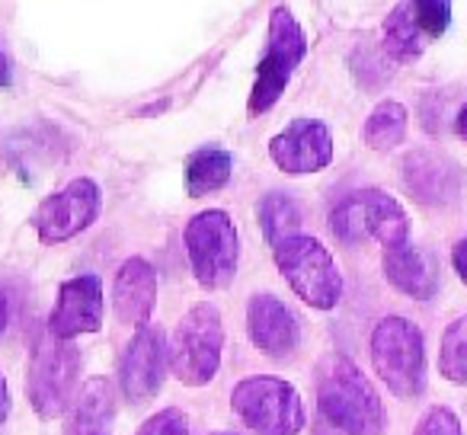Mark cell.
<instances>
[{"mask_svg": "<svg viewBox=\"0 0 467 435\" xmlns=\"http://www.w3.org/2000/svg\"><path fill=\"white\" fill-rule=\"evenodd\" d=\"M221 352H224V324L214 305H195L176 324L167 343L170 371L186 388H205L208 381H214Z\"/></svg>", "mask_w": 467, "mask_h": 435, "instance_id": "cell-8", "label": "cell"}, {"mask_svg": "<svg viewBox=\"0 0 467 435\" xmlns=\"http://www.w3.org/2000/svg\"><path fill=\"white\" fill-rule=\"evenodd\" d=\"M231 407L256 435H301L307 426L298 388L275 375H254L237 381L231 390Z\"/></svg>", "mask_w": 467, "mask_h": 435, "instance_id": "cell-7", "label": "cell"}, {"mask_svg": "<svg viewBox=\"0 0 467 435\" xmlns=\"http://www.w3.org/2000/svg\"><path fill=\"white\" fill-rule=\"evenodd\" d=\"M256 218H260V228L266 243H279L285 237L298 234V224H301V212L295 205L292 195L285 192H266L256 205Z\"/></svg>", "mask_w": 467, "mask_h": 435, "instance_id": "cell-22", "label": "cell"}, {"mask_svg": "<svg viewBox=\"0 0 467 435\" xmlns=\"http://www.w3.org/2000/svg\"><path fill=\"white\" fill-rule=\"evenodd\" d=\"M454 131H458L461 138L467 141V103L458 109V116H454Z\"/></svg>", "mask_w": 467, "mask_h": 435, "instance_id": "cell-32", "label": "cell"}, {"mask_svg": "<svg viewBox=\"0 0 467 435\" xmlns=\"http://www.w3.org/2000/svg\"><path fill=\"white\" fill-rule=\"evenodd\" d=\"M269 157L288 176L320 173L333 163V131L320 119H295L269 141Z\"/></svg>", "mask_w": 467, "mask_h": 435, "instance_id": "cell-14", "label": "cell"}, {"mask_svg": "<svg viewBox=\"0 0 467 435\" xmlns=\"http://www.w3.org/2000/svg\"><path fill=\"white\" fill-rule=\"evenodd\" d=\"M250 343L263 356L285 358L301 346V324L275 295H254L247 305Z\"/></svg>", "mask_w": 467, "mask_h": 435, "instance_id": "cell-15", "label": "cell"}, {"mask_svg": "<svg viewBox=\"0 0 467 435\" xmlns=\"http://www.w3.org/2000/svg\"><path fill=\"white\" fill-rule=\"evenodd\" d=\"M103 317L106 295L99 275H74L58 288V301L48 314V337L71 343L78 337L103 330Z\"/></svg>", "mask_w": 467, "mask_h": 435, "instance_id": "cell-12", "label": "cell"}, {"mask_svg": "<svg viewBox=\"0 0 467 435\" xmlns=\"http://www.w3.org/2000/svg\"><path fill=\"white\" fill-rule=\"evenodd\" d=\"M317 403L327 422L346 435H381L384 403L375 384L362 375L349 356H330L320 368Z\"/></svg>", "mask_w": 467, "mask_h": 435, "instance_id": "cell-1", "label": "cell"}, {"mask_svg": "<svg viewBox=\"0 0 467 435\" xmlns=\"http://www.w3.org/2000/svg\"><path fill=\"white\" fill-rule=\"evenodd\" d=\"M7 320H10V301H7V292L0 288V337L7 330Z\"/></svg>", "mask_w": 467, "mask_h": 435, "instance_id": "cell-31", "label": "cell"}, {"mask_svg": "<svg viewBox=\"0 0 467 435\" xmlns=\"http://www.w3.org/2000/svg\"><path fill=\"white\" fill-rule=\"evenodd\" d=\"M439 375L451 384H467V314L451 320L441 333Z\"/></svg>", "mask_w": 467, "mask_h": 435, "instance_id": "cell-23", "label": "cell"}, {"mask_svg": "<svg viewBox=\"0 0 467 435\" xmlns=\"http://www.w3.org/2000/svg\"><path fill=\"white\" fill-rule=\"evenodd\" d=\"M330 231L337 234V241L349 247L362 241H378L384 250L410 243L407 212L394 195L381 189H362L337 202V208L330 212Z\"/></svg>", "mask_w": 467, "mask_h": 435, "instance_id": "cell-5", "label": "cell"}, {"mask_svg": "<svg viewBox=\"0 0 467 435\" xmlns=\"http://www.w3.org/2000/svg\"><path fill=\"white\" fill-rule=\"evenodd\" d=\"M182 243L195 282L205 292H224L237 275V260H241V237L231 214L221 208L192 214L182 231Z\"/></svg>", "mask_w": 467, "mask_h": 435, "instance_id": "cell-4", "label": "cell"}, {"mask_svg": "<svg viewBox=\"0 0 467 435\" xmlns=\"http://www.w3.org/2000/svg\"><path fill=\"white\" fill-rule=\"evenodd\" d=\"M170 358H167V337L161 326H141L131 337L129 349L119 365V388L131 407L150 403L163 388Z\"/></svg>", "mask_w": 467, "mask_h": 435, "instance_id": "cell-11", "label": "cell"}, {"mask_svg": "<svg viewBox=\"0 0 467 435\" xmlns=\"http://www.w3.org/2000/svg\"><path fill=\"white\" fill-rule=\"evenodd\" d=\"M426 36H422V29L416 26L413 14H410V4L407 0H400L394 10L388 14V20H384L381 26V52L388 55L390 61H400V65H407V61H416L422 55V48H426Z\"/></svg>", "mask_w": 467, "mask_h": 435, "instance_id": "cell-20", "label": "cell"}, {"mask_svg": "<svg viewBox=\"0 0 467 435\" xmlns=\"http://www.w3.org/2000/svg\"><path fill=\"white\" fill-rule=\"evenodd\" d=\"M80 381V352L67 339L46 337L33 352L26 375V397L39 419H58L74 403Z\"/></svg>", "mask_w": 467, "mask_h": 435, "instance_id": "cell-9", "label": "cell"}, {"mask_svg": "<svg viewBox=\"0 0 467 435\" xmlns=\"http://www.w3.org/2000/svg\"><path fill=\"white\" fill-rule=\"evenodd\" d=\"M7 416H10V388H7L4 371H0V426L7 422Z\"/></svg>", "mask_w": 467, "mask_h": 435, "instance_id": "cell-29", "label": "cell"}, {"mask_svg": "<svg viewBox=\"0 0 467 435\" xmlns=\"http://www.w3.org/2000/svg\"><path fill=\"white\" fill-rule=\"evenodd\" d=\"M410 125V112L397 99H384L371 109V116L362 125V138L371 150H390L397 144H403Z\"/></svg>", "mask_w": 467, "mask_h": 435, "instance_id": "cell-21", "label": "cell"}, {"mask_svg": "<svg viewBox=\"0 0 467 435\" xmlns=\"http://www.w3.org/2000/svg\"><path fill=\"white\" fill-rule=\"evenodd\" d=\"M186 432H189V416L180 407H163L154 416H148L135 435H186Z\"/></svg>", "mask_w": 467, "mask_h": 435, "instance_id": "cell-25", "label": "cell"}, {"mask_svg": "<svg viewBox=\"0 0 467 435\" xmlns=\"http://www.w3.org/2000/svg\"><path fill=\"white\" fill-rule=\"evenodd\" d=\"M103 208V192L90 176L71 180L65 189L52 192L42 199V205L33 214V228L42 243L55 247V243H67L78 234H84L93 222L99 218Z\"/></svg>", "mask_w": 467, "mask_h": 435, "instance_id": "cell-10", "label": "cell"}, {"mask_svg": "<svg viewBox=\"0 0 467 435\" xmlns=\"http://www.w3.org/2000/svg\"><path fill=\"white\" fill-rule=\"evenodd\" d=\"M413 435H464V429H461V419H458L454 409L432 407L420 419V426H416Z\"/></svg>", "mask_w": 467, "mask_h": 435, "instance_id": "cell-26", "label": "cell"}, {"mask_svg": "<svg viewBox=\"0 0 467 435\" xmlns=\"http://www.w3.org/2000/svg\"><path fill=\"white\" fill-rule=\"evenodd\" d=\"M371 365L388 390L400 400H416L426 390V339L407 317L378 320L371 330Z\"/></svg>", "mask_w": 467, "mask_h": 435, "instance_id": "cell-2", "label": "cell"}, {"mask_svg": "<svg viewBox=\"0 0 467 435\" xmlns=\"http://www.w3.org/2000/svg\"><path fill=\"white\" fill-rule=\"evenodd\" d=\"M275 269L314 311H333L343 298V273L333 254L311 234H292L273 247Z\"/></svg>", "mask_w": 467, "mask_h": 435, "instance_id": "cell-3", "label": "cell"}, {"mask_svg": "<svg viewBox=\"0 0 467 435\" xmlns=\"http://www.w3.org/2000/svg\"><path fill=\"white\" fill-rule=\"evenodd\" d=\"M384 58V52H368V48H358L356 58H352V71H356L358 84H365L368 90H375V87H381L384 80H388V67H375V61Z\"/></svg>", "mask_w": 467, "mask_h": 435, "instance_id": "cell-27", "label": "cell"}, {"mask_svg": "<svg viewBox=\"0 0 467 435\" xmlns=\"http://www.w3.org/2000/svg\"><path fill=\"white\" fill-rule=\"evenodd\" d=\"M307 55V39L301 23L295 20V14L288 7H275L269 14V39L263 48V58L256 65V80L247 99V116H266L275 103L282 99V93L292 84L295 67L305 61Z\"/></svg>", "mask_w": 467, "mask_h": 435, "instance_id": "cell-6", "label": "cell"}, {"mask_svg": "<svg viewBox=\"0 0 467 435\" xmlns=\"http://www.w3.org/2000/svg\"><path fill=\"white\" fill-rule=\"evenodd\" d=\"M157 305V273L144 256H131L119 266L116 282H112V311L119 324L141 326L150 324V314Z\"/></svg>", "mask_w": 467, "mask_h": 435, "instance_id": "cell-16", "label": "cell"}, {"mask_svg": "<svg viewBox=\"0 0 467 435\" xmlns=\"http://www.w3.org/2000/svg\"><path fill=\"white\" fill-rule=\"evenodd\" d=\"M119 394L109 378H87L74 400L71 419H67V435H106L116 419Z\"/></svg>", "mask_w": 467, "mask_h": 435, "instance_id": "cell-18", "label": "cell"}, {"mask_svg": "<svg viewBox=\"0 0 467 435\" xmlns=\"http://www.w3.org/2000/svg\"><path fill=\"white\" fill-rule=\"evenodd\" d=\"M451 266H454V273L461 275V282L467 285V237H464V241L454 243V250H451Z\"/></svg>", "mask_w": 467, "mask_h": 435, "instance_id": "cell-28", "label": "cell"}, {"mask_svg": "<svg viewBox=\"0 0 467 435\" xmlns=\"http://www.w3.org/2000/svg\"><path fill=\"white\" fill-rule=\"evenodd\" d=\"M400 180L413 202H420V205H426V208H448L461 199L464 170L448 154L420 148L403 157Z\"/></svg>", "mask_w": 467, "mask_h": 435, "instance_id": "cell-13", "label": "cell"}, {"mask_svg": "<svg viewBox=\"0 0 467 435\" xmlns=\"http://www.w3.org/2000/svg\"><path fill=\"white\" fill-rule=\"evenodd\" d=\"M416 26L426 39H441L451 26V0H407Z\"/></svg>", "mask_w": 467, "mask_h": 435, "instance_id": "cell-24", "label": "cell"}, {"mask_svg": "<svg viewBox=\"0 0 467 435\" xmlns=\"http://www.w3.org/2000/svg\"><path fill=\"white\" fill-rule=\"evenodd\" d=\"M381 269H384V279L413 301H429L439 292V266L420 247L403 243V247L384 250Z\"/></svg>", "mask_w": 467, "mask_h": 435, "instance_id": "cell-17", "label": "cell"}, {"mask_svg": "<svg viewBox=\"0 0 467 435\" xmlns=\"http://www.w3.org/2000/svg\"><path fill=\"white\" fill-rule=\"evenodd\" d=\"M10 84H14V71H10L7 55H4V48H0V87H10Z\"/></svg>", "mask_w": 467, "mask_h": 435, "instance_id": "cell-30", "label": "cell"}, {"mask_svg": "<svg viewBox=\"0 0 467 435\" xmlns=\"http://www.w3.org/2000/svg\"><path fill=\"white\" fill-rule=\"evenodd\" d=\"M234 173V154L224 148H199L186 161V192L189 199H202L227 186Z\"/></svg>", "mask_w": 467, "mask_h": 435, "instance_id": "cell-19", "label": "cell"}, {"mask_svg": "<svg viewBox=\"0 0 467 435\" xmlns=\"http://www.w3.org/2000/svg\"><path fill=\"white\" fill-rule=\"evenodd\" d=\"M212 435H237V432H212Z\"/></svg>", "mask_w": 467, "mask_h": 435, "instance_id": "cell-33", "label": "cell"}]
</instances>
